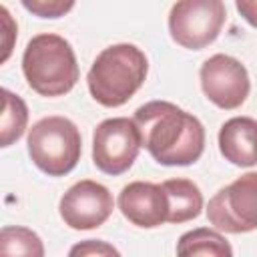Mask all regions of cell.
<instances>
[{
	"label": "cell",
	"mask_w": 257,
	"mask_h": 257,
	"mask_svg": "<svg viewBox=\"0 0 257 257\" xmlns=\"http://www.w3.org/2000/svg\"><path fill=\"white\" fill-rule=\"evenodd\" d=\"M205 96L223 110L239 108L251 90L247 68L229 54L209 56L199 70Z\"/></svg>",
	"instance_id": "cell-8"
},
{
	"label": "cell",
	"mask_w": 257,
	"mask_h": 257,
	"mask_svg": "<svg viewBox=\"0 0 257 257\" xmlns=\"http://www.w3.org/2000/svg\"><path fill=\"white\" fill-rule=\"evenodd\" d=\"M143 147L135 118L112 116L102 120L92 133V163L104 175L126 173Z\"/></svg>",
	"instance_id": "cell-7"
},
{
	"label": "cell",
	"mask_w": 257,
	"mask_h": 257,
	"mask_svg": "<svg viewBox=\"0 0 257 257\" xmlns=\"http://www.w3.org/2000/svg\"><path fill=\"white\" fill-rule=\"evenodd\" d=\"M209 223L223 233H249L257 229V171L237 177L219 189L207 205Z\"/></svg>",
	"instance_id": "cell-6"
},
{
	"label": "cell",
	"mask_w": 257,
	"mask_h": 257,
	"mask_svg": "<svg viewBox=\"0 0 257 257\" xmlns=\"http://www.w3.org/2000/svg\"><path fill=\"white\" fill-rule=\"evenodd\" d=\"M68 253H70L72 257H74V255H118V249H114L112 245H108V243H104V241L88 239V241H82V243L74 245Z\"/></svg>",
	"instance_id": "cell-17"
},
{
	"label": "cell",
	"mask_w": 257,
	"mask_h": 257,
	"mask_svg": "<svg viewBox=\"0 0 257 257\" xmlns=\"http://www.w3.org/2000/svg\"><path fill=\"white\" fill-rule=\"evenodd\" d=\"M28 124V106L26 102L10 92L8 88H2V120H0V143L2 147H10L16 143Z\"/></svg>",
	"instance_id": "cell-14"
},
{
	"label": "cell",
	"mask_w": 257,
	"mask_h": 257,
	"mask_svg": "<svg viewBox=\"0 0 257 257\" xmlns=\"http://www.w3.org/2000/svg\"><path fill=\"white\" fill-rule=\"evenodd\" d=\"M235 6L239 10V14L257 28V0H235Z\"/></svg>",
	"instance_id": "cell-18"
},
{
	"label": "cell",
	"mask_w": 257,
	"mask_h": 257,
	"mask_svg": "<svg viewBox=\"0 0 257 257\" xmlns=\"http://www.w3.org/2000/svg\"><path fill=\"white\" fill-rule=\"evenodd\" d=\"M0 253L2 255H32L42 257L44 245L40 237L28 227H2L0 231Z\"/></svg>",
	"instance_id": "cell-15"
},
{
	"label": "cell",
	"mask_w": 257,
	"mask_h": 257,
	"mask_svg": "<svg viewBox=\"0 0 257 257\" xmlns=\"http://www.w3.org/2000/svg\"><path fill=\"white\" fill-rule=\"evenodd\" d=\"M118 209L128 223L141 229H155L169 219V197L163 185L133 181L122 187L118 195Z\"/></svg>",
	"instance_id": "cell-10"
},
{
	"label": "cell",
	"mask_w": 257,
	"mask_h": 257,
	"mask_svg": "<svg viewBox=\"0 0 257 257\" xmlns=\"http://www.w3.org/2000/svg\"><path fill=\"white\" fill-rule=\"evenodd\" d=\"M225 20L223 0H177L169 12V34L179 46L201 50L217 40Z\"/></svg>",
	"instance_id": "cell-5"
},
{
	"label": "cell",
	"mask_w": 257,
	"mask_h": 257,
	"mask_svg": "<svg viewBox=\"0 0 257 257\" xmlns=\"http://www.w3.org/2000/svg\"><path fill=\"white\" fill-rule=\"evenodd\" d=\"M169 197V219L167 223H187L201 215L203 195L201 189L189 179H169L161 183Z\"/></svg>",
	"instance_id": "cell-12"
},
{
	"label": "cell",
	"mask_w": 257,
	"mask_h": 257,
	"mask_svg": "<svg viewBox=\"0 0 257 257\" xmlns=\"http://www.w3.org/2000/svg\"><path fill=\"white\" fill-rule=\"evenodd\" d=\"M28 155L48 177L68 175L80 161L82 137L66 116H44L28 131Z\"/></svg>",
	"instance_id": "cell-4"
},
{
	"label": "cell",
	"mask_w": 257,
	"mask_h": 257,
	"mask_svg": "<svg viewBox=\"0 0 257 257\" xmlns=\"http://www.w3.org/2000/svg\"><path fill=\"white\" fill-rule=\"evenodd\" d=\"M219 151L235 167L257 165V120L233 116L219 128Z\"/></svg>",
	"instance_id": "cell-11"
},
{
	"label": "cell",
	"mask_w": 257,
	"mask_h": 257,
	"mask_svg": "<svg viewBox=\"0 0 257 257\" xmlns=\"http://www.w3.org/2000/svg\"><path fill=\"white\" fill-rule=\"evenodd\" d=\"M147 72L149 60L145 52L135 44L120 42L98 52L86 74V84L98 104L116 108L135 96L143 86Z\"/></svg>",
	"instance_id": "cell-2"
},
{
	"label": "cell",
	"mask_w": 257,
	"mask_h": 257,
	"mask_svg": "<svg viewBox=\"0 0 257 257\" xmlns=\"http://www.w3.org/2000/svg\"><path fill=\"white\" fill-rule=\"evenodd\" d=\"M143 147L165 167H187L205 151V126L201 120L169 100H151L135 110Z\"/></svg>",
	"instance_id": "cell-1"
},
{
	"label": "cell",
	"mask_w": 257,
	"mask_h": 257,
	"mask_svg": "<svg viewBox=\"0 0 257 257\" xmlns=\"http://www.w3.org/2000/svg\"><path fill=\"white\" fill-rule=\"evenodd\" d=\"M22 6L38 18H60L68 14L76 0H20Z\"/></svg>",
	"instance_id": "cell-16"
},
{
	"label": "cell",
	"mask_w": 257,
	"mask_h": 257,
	"mask_svg": "<svg viewBox=\"0 0 257 257\" xmlns=\"http://www.w3.org/2000/svg\"><path fill=\"white\" fill-rule=\"evenodd\" d=\"M22 72L28 86L40 96H62L78 82V62L72 46L58 34H38L22 54Z\"/></svg>",
	"instance_id": "cell-3"
},
{
	"label": "cell",
	"mask_w": 257,
	"mask_h": 257,
	"mask_svg": "<svg viewBox=\"0 0 257 257\" xmlns=\"http://www.w3.org/2000/svg\"><path fill=\"white\" fill-rule=\"evenodd\" d=\"M177 255H213V257H229L233 249L229 241L219 233V229L199 227L181 235L177 243Z\"/></svg>",
	"instance_id": "cell-13"
},
{
	"label": "cell",
	"mask_w": 257,
	"mask_h": 257,
	"mask_svg": "<svg viewBox=\"0 0 257 257\" xmlns=\"http://www.w3.org/2000/svg\"><path fill=\"white\" fill-rule=\"evenodd\" d=\"M114 209L112 193L90 179L74 183L60 199L58 213L74 231H90L108 221Z\"/></svg>",
	"instance_id": "cell-9"
}]
</instances>
